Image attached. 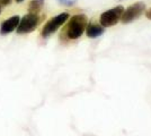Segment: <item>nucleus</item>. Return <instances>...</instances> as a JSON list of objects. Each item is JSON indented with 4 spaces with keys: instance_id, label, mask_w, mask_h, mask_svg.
Listing matches in <instances>:
<instances>
[{
    "instance_id": "obj_9",
    "label": "nucleus",
    "mask_w": 151,
    "mask_h": 136,
    "mask_svg": "<svg viewBox=\"0 0 151 136\" xmlns=\"http://www.w3.org/2000/svg\"><path fill=\"white\" fill-rule=\"evenodd\" d=\"M58 2L62 6H72L77 2V0H58Z\"/></svg>"
},
{
    "instance_id": "obj_4",
    "label": "nucleus",
    "mask_w": 151,
    "mask_h": 136,
    "mask_svg": "<svg viewBox=\"0 0 151 136\" xmlns=\"http://www.w3.org/2000/svg\"><path fill=\"white\" fill-rule=\"evenodd\" d=\"M40 24V17L38 14L28 13L19 20V24L17 26V33L18 34H27L33 32Z\"/></svg>"
},
{
    "instance_id": "obj_5",
    "label": "nucleus",
    "mask_w": 151,
    "mask_h": 136,
    "mask_svg": "<svg viewBox=\"0 0 151 136\" xmlns=\"http://www.w3.org/2000/svg\"><path fill=\"white\" fill-rule=\"evenodd\" d=\"M145 10V2H141V1L140 2H134L133 5H131L130 7H127L126 9H124V12L122 14V17H121V20L124 24L131 23V22L137 20L138 17H140Z\"/></svg>"
},
{
    "instance_id": "obj_10",
    "label": "nucleus",
    "mask_w": 151,
    "mask_h": 136,
    "mask_svg": "<svg viewBox=\"0 0 151 136\" xmlns=\"http://www.w3.org/2000/svg\"><path fill=\"white\" fill-rule=\"evenodd\" d=\"M10 2H12V0H0V4L2 6H8Z\"/></svg>"
},
{
    "instance_id": "obj_12",
    "label": "nucleus",
    "mask_w": 151,
    "mask_h": 136,
    "mask_svg": "<svg viewBox=\"0 0 151 136\" xmlns=\"http://www.w3.org/2000/svg\"><path fill=\"white\" fill-rule=\"evenodd\" d=\"M2 7H4V6H2L1 4H0V13H1V10H2Z\"/></svg>"
},
{
    "instance_id": "obj_6",
    "label": "nucleus",
    "mask_w": 151,
    "mask_h": 136,
    "mask_svg": "<svg viewBox=\"0 0 151 136\" xmlns=\"http://www.w3.org/2000/svg\"><path fill=\"white\" fill-rule=\"evenodd\" d=\"M19 20H20V17H19V16L9 17L8 20H6L1 24L0 33H1L2 35H7V34L12 33L14 30L17 28V26H18V24H19Z\"/></svg>"
},
{
    "instance_id": "obj_2",
    "label": "nucleus",
    "mask_w": 151,
    "mask_h": 136,
    "mask_svg": "<svg viewBox=\"0 0 151 136\" xmlns=\"http://www.w3.org/2000/svg\"><path fill=\"white\" fill-rule=\"evenodd\" d=\"M123 12H124V7L121 5L114 7L112 9H108L101 15L99 24L103 27H111V26L116 25L119 23V20H121Z\"/></svg>"
},
{
    "instance_id": "obj_3",
    "label": "nucleus",
    "mask_w": 151,
    "mask_h": 136,
    "mask_svg": "<svg viewBox=\"0 0 151 136\" xmlns=\"http://www.w3.org/2000/svg\"><path fill=\"white\" fill-rule=\"evenodd\" d=\"M68 18H69V14L68 13H61L57 16H54V17H52L43 27L42 36L43 38H49L54 32H57L58 28H60L68 20Z\"/></svg>"
},
{
    "instance_id": "obj_8",
    "label": "nucleus",
    "mask_w": 151,
    "mask_h": 136,
    "mask_svg": "<svg viewBox=\"0 0 151 136\" xmlns=\"http://www.w3.org/2000/svg\"><path fill=\"white\" fill-rule=\"evenodd\" d=\"M44 5V0H32L28 5V12L32 14H38Z\"/></svg>"
},
{
    "instance_id": "obj_1",
    "label": "nucleus",
    "mask_w": 151,
    "mask_h": 136,
    "mask_svg": "<svg viewBox=\"0 0 151 136\" xmlns=\"http://www.w3.org/2000/svg\"><path fill=\"white\" fill-rule=\"evenodd\" d=\"M88 24V18L85 14H78L72 16L65 27V35L70 40H77L85 33L86 26Z\"/></svg>"
},
{
    "instance_id": "obj_11",
    "label": "nucleus",
    "mask_w": 151,
    "mask_h": 136,
    "mask_svg": "<svg viewBox=\"0 0 151 136\" xmlns=\"http://www.w3.org/2000/svg\"><path fill=\"white\" fill-rule=\"evenodd\" d=\"M145 16H147V18H148V20H151V8L147 10V13H145Z\"/></svg>"
},
{
    "instance_id": "obj_13",
    "label": "nucleus",
    "mask_w": 151,
    "mask_h": 136,
    "mask_svg": "<svg viewBox=\"0 0 151 136\" xmlns=\"http://www.w3.org/2000/svg\"><path fill=\"white\" fill-rule=\"evenodd\" d=\"M24 0H16V2H23Z\"/></svg>"
},
{
    "instance_id": "obj_7",
    "label": "nucleus",
    "mask_w": 151,
    "mask_h": 136,
    "mask_svg": "<svg viewBox=\"0 0 151 136\" xmlns=\"http://www.w3.org/2000/svg\"><path fill=\"white\" fill-rule=\"evenodd\" d=\"M104 28L105 27H103L101 24H98L96 22H90L86 26L85 32H86V35L88 38H90V39H96V38H98V36H101V35L104 34Z\"/></svg>"
}]
</instances>
